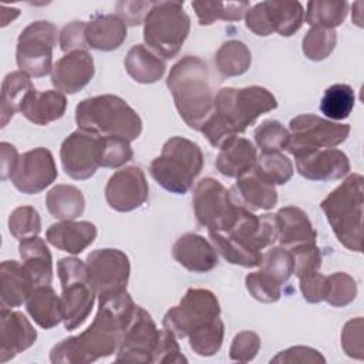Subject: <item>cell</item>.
<instances>
[{"mask_svg": "<svg viewBox=\"0 0 364 364\" xmlns=\"http://www.w3.org/2000/svg\"><path fill=\"white\" fill-rule=\"evenodd\" d=\"M136 304L127 293L100 296L98 311L91 326L78 336L64 338L50 351V361L87 364L108 357L119 347Z\"/></svg>", "mask_w": 364, "mask_h": 364, "instance_id": "1", "label": "cell"}, {"mask_svg": "<svg viewBox=\"0 0 364 364\" xmlns=\"http://www.w3.org/2000/svg\"><path fill=\"white\" fill-rule=\"evenodd\" d=\"M276 107V97L263 87L220 88L213 98L212 112L202 124L200 132L212 146L220 148L226 139L245 132L262 114Z\"/></svg>", "mask_w": 364, "mask_h": 364, "instance_id": "2", "label": "cell"}, {"mask_svg": "<svg viewBox=\"0 0 364 364\" xmlns=\"http://www.w3.org/2000/svg\"><path fill=\"white\" fill-rule=\"evenodd\" d=\"M166 85L181 118L192 129L200 131L213 108L206 63L199 57L185 55L171 68Z\"/></svg>", "mask_w": 364, "mask_h": 364, "instance_id": "3", "label": "cell"}, {"mask_svg": "<svg viewBox=\"0 0 364 364\" xmlns=\"http://www.w3.org/2000/svg\"><path fill=\"white\" fill-rule=\"evenodd\" d=\"M75 122L80 129L100 136H121L136 139L142 132L138 112L122 98L104 94L82 100L75 108Z\"/></svg>", "mask_w": 364, "mask_h": 364, "instance_id": "4", "label": "cell"}, {"mask_svg": "<svg viewBox=\"0 0 364 364\" xmlns=\"http://www.w3.org/2000/svg\"><path fill=\"white\" fill-rule=\"evenodd\" d=\"M363 176L353 173L320 203L336 237L348 250H363Z\"/></svg>", "mask_w": 364, "mask_h": 364, "instance_id": "5", "label": "cell"}, {"mask_svg": "<svg viewBox=\"0 0 364 364\" xmlns=\"http://www.w3.org/2000/svg\"><path fill=\"white\" fill-rule=\"evenodd\" d=\"M203 168V154L199 145L182 136L168 139L151 165L152 178L172 193H186Z\"/></svg>", "mask_w": 364, "mask_h": 364, "instance_id": "6", "label": "cell"}, {"mask_svg": "<svg viewBox=\"0 0 364 364\" xmlns=\"http://www.w3.org/2000/svg\"><path fill=\"white\" fill-rule=\"evenodd\" d=\"M191 18L179 1H155L144 18V40L159 58H173L185 43Z\"/></svg>", "mask_w": 364, "mask_h": 364, "instance_id": "7", "label": "cell"}, {"mask_svg": "<svg viewBox=\"0 0 364 364\" xmlns=\"http://www.w3.org/2000/svg\"><path fill=\"white\" fill-rule=\"evenodd\" d=\"M57 273L61 283L63 321L67 330L81 326L91 309L97 291L88 274L87 264L77 257H63L57 263Z\"/></svg>", "mask_w": 364, "mask_h": 364, "instance_id": "8", "label": "cell"}, {"mask_svg": "<svg viewBox=\"0 0 364 364\" xmlns=\"http://www.w3.org/2000/svg\"><path fill=\"white\" fill-rule=\"evenodd\" d=\"M192 203L198 222L215 232L229 230L242 209V205L232 199L230 192L213 178H203L196 183Z\"/></svg>", "mask_w": 364, "mask_h": 364, "instance_id": "9", "label": "cell"}, {"mask_svg": "<svg viewBox=\"0 0 364 364\" xmlns=\"http://www.w3.org/2000/svg\"><path fill=\"white\" fill-rule=\"evenodd\" d=\"M220 314L216 296L208 289H188L178 306L171 307L162 320L164 328L185 338L195 330L209 324Z\"/></svg>", "mask_w": 364, "mask_h": 364, "instance_id": "10", "label": "cell"}, {"mask_svg": "<svg viewBox=\"0 0 364 364\" xmlns=\"http://www.w3.org/2000/svg\"><path fill=\"white\" fill-rule=\"evenodd\" d=\"M57 28L50 21H34L18 36L16 61L20 71L30 77H44L53 71V48Z\"/></svg>", "mask_w": 364, "mask_h": 364, "instance_id": "11", "label": "cell"}, {"mask_svg": "<svg viewBox=\"0 0 364 364\" xmlns=\"http://www.w3.org/2000/svg\"><path fill=\"white\" fill-rule=\"evenodd\" d=\"M290 141L287 151L296 156L318 148H331L344 142L350 134V125L303 114L290 121Z\"/></svg>", "mask_w": 364, "mask_h": 364, "instance_id": "12", "label": "cell"}, {"mask_svg": "<svg viewBox=\"0 0 364 364\" xmlns=\"http://www.w3.org/2000/svg\"><path fill=\"white\" fill-rule=\"evenodd\" d=\"M304 11L299 1H262L250 7L246 14V27L257 36L279 33L293 36L303 24Z\"/></svg>", "mask_w": 364, "mask_h": 364, "instance_id": "13", "label": "cell"}, {"mask_svg": "<svg viewBox=\"0 0 364 364\" xmlns=\"http://www.w3.org/2000/svg\"><path fill=\"white\" fill-rule=\"evenodd\" d=\"M85 264L98 297L127 290L131 267L124 252L97 249L87 256Z\"/></svg>", "mask_w": 364, "mask_h": 364, "instance_id": "14", "label": "cell"}, {"mask_svg": "<svg viewBox=\"0 0 364 364\" xmlns=\"http://www.w3.org/2000/svg\"><path fill=\"white\" fill-rule=\"evenodd\" d=\"M61 165L65 173L77 181L91 178L101 166V136L78 129L61 144Z\"/></svg>", "mask_w": 364, "mask_h": 364, "instance_id": "15", "label": "cell"}, {"mask_svg": "<svg viewBox=\"0 0 364 364\" xmlns=\"http://www.w3.org/2000/svg\"><path fill=\"white\" fill-rule=\"evenodd\" d=\"M159 334L161 330H158L151 314L141 306H136L134 317L119 343L117 361L152 363Z\"/></svg>", "mask_w": 364, "mask_h": 364, "instance_id": "16", "label": "cell"}, {"mask_svg": "<svg viewBox=\"0 0 364 364\" xmlns=\"http://www.w3.org/2000/svg\"><path fill=\"white\" fill-rule=\"evenodd\" d=\"M57 166L53 154L46 148H34L18 156L10 176L16 189L23 193H38L57 178Z\"/></svg>", "mask_w": 364, "mask_h": 364, "instance_id": "17", "label": "cell"}, {"mask_svg": "<svg viewBox=\"0 0 364 364\" xmlns=\"http://www.w3.org/2000/svg\"><path fill=\"white\" fill-rule=\"evenodd\" d=\"M148 198V182L139 166L117 171L105 186V199L114 210L129 212L139 208Z\"/></svg>", "mask_w": 364, "mask_h": 364, "instance_id": "18", "label": "cell"}, {"mask_svg": "<svg viewBox=\"0 0 364 364\" xmlns=\"http://www.w3.org/2000/svg\"><path fill=\"white\" fill-rule=\"evenodd\" d=\"M297 172L310 181H336L350 171L348 156L336 148H318L294 156Z\"/></svg>", "mask_w": 364, "mask_h": 364, "instance_id": "19", "label": "cell"}, {"mask_svg": "<svg viewBox=\"0 0 364 364\" xmlns=\"http://www.w3.org/2000/svg\"><path fill=\"white\" fill-rule=\"evenodd\" d=\"M37 331L20 311L0 310V363H6L36 343Z\"/></svg>", "mask_w": 364, "mask_h": 364, "instance_id": "20", "label": "cell"}, {"mask_svg": "<svg viewBox=\"0 0 364 364\" xmlns=\"http://www.w3.org/2000/svg\"><path fill=\"white\" fill-rule=\"evenodd\" d=\"M94 60L88 51H73L53 67L51 82L60 92L75 94L94 77Z\"/></svg>", "mask_w": 364, "mask_h": 364, "instance_id": "21", "label": "cell"}, {"mask_svg": "<svg viewBox=\"0 0 364 364\" xmlns=\"http://www.w3.org/2000/svg\"><path fill=\"white\" fill-rule=\"evenodd\" d=\"M175 260L186 270L205 273L218 266V252L213 245L196 233L182 235L172 247Z\"/></svg>", "mask_w": 364, "mask_h": 364, "instance_id": "22", "label": "cell"}, {"mask_svg": "<svg viewBox=\"0 0 364 364\" xmlns=\"http://www.w3.org/2000/svg\"><path fill=\"white\" fill-rule=\"evenodd\" d=\"M97 237V228L88 220H61L51 225L46 232V239L54 247L78 255L87 249Z\"/></svg>", "mask_w": 364, "mask_h": 364, "instance_id": "23", "label": "cell"}, {"mask_svg": "<svg viewBox=\"0 0 364 364\" xmlns=\"http://www.w3.org/2000/svg\"><path fill=\"white\" fill-rule=\"evenodd\" d=\"M216 158V169L228 178H240L253 169L256 164V148L255 145L242 136H232L226 139Z\"/></svg>", "mask_w": 364, "mask_h": 364, "instance_id": "24", "label": "cell"}, {"mask_svg": "<svg viewBox=\"0 0 364 364\" xmlns=\"http://www.w3.org/2000/svg\"><path fill=\"white\" fill-rule=\"evenodd\" d=\"M67 108L65 95L57 90H31L20 105V112L36 125H47L60 119Z\"/></svg>", "mask_w": 364, "mask_h": 364, "instance_id": "25", "label": "cell"}, {"mask_svg": "<svg viewBox=\"0 0 364 364\" xmlns=\"http://www.w3.org/2000/svg\"><path fill=\"white\" fill-rule=\"evenodd\" d=\"M232 199L249 210L272 209L277 202V192L274 185L264 182L255 172L245 173L237 178L236 183L229 191Z\"/></svg>", "mask_w": 364, "mask_h": 364, "instance_id": "26", "label": "cell"}, {"mask_svg": "<svg viewBox=\"0 0 364 364\" xmlns=\"http://www.w3.org/2000/svg\"><path fill=\"white\" fill-rule=\"evenodd\" d=\"M279 225L277 240L283 247H293L303 243H316L314 230L306 212L297 206H284L276 213Z\"/></svg>", "mask_w": 364, "mask_h": 364, "instance_id": "27", "label": "cell"}, {"mask_svg": "<svg viewBox=\"0 0 364 364\" xmlns=\"http://www.w3.org/2000/svg\"><path fill=\"white\" fill-rule=\"evenodd\" d=\"M18 252L23 259V264L34 283V287L51 284L53 259L46 242L38 236L21 239Z\"/></svg>", "mask_w": 364, "mask_h": 364, "instance_id": "28", "label": "cell"}, {"mask_svg": "<svg viewBox=\"0 0 364 364\" xmlns=\"http://www.w3.org/2000/svg\"><path fill=\"white\" fill-rule=\"evenodd\" d=\"M1 307H18L27 301L34 283L24 264L16 260H4L0 266Z\"/></svg>", "mask_w": 364, "mask_h": 364, "instance_id": "29", "label": "cell"}, {"mask_svg": "<svg viewBox=\"0 0 364 364\" xmlns=\"http://www.w3.org/2000/svg\"><path fill=\"white\" fill-rule=\"evenodd\" d=\"M88 47L100 51L118 48L127 38V24L114 14L97 16L85 26Z\"/></svg>", "mask_w": 364, "mask_h": 364, "instance_id": "30", "label": "cell"}, {"mask_svg": "<svg viewBox=\"0 0 364 364\" xmlns=\"http://www.w3.org/2000/svg\"><path fill=\"white\" fill-rule=\"evenodd\" d=\"M26 309L41 328H53L63 321L61 297L50 284L34 287L26 301Z\"/></svg>", "mask_w": 364, "mask_h": 364, "instance_id": "31", "label": "cell"}, {"mask_svg": "<svg viewBox=\"0 0 364 364\" xmlns=\"http://www.w3.org/2000/svg\"><path fill=\"white\" fill-rule=\"evenodd\" d=\"M125 68L136 82L151 84L162 78L165 63L145 46L135 44L127 53Z\"/></svg>", "mask_w": 364, "mask_h": 364, "instance_id": "32", "label": "cell"}, {"mask_svg": "<svg viewBox=\"0 0 364 364\" xmlns=\"http://www.w3.org/2000/svg\"><path fill=\"white\" fill-rule=\"evenodd\" d=\"M48 212L60 220H74L82 215L85 200L82 192L73 185H57L47 192Z\"/></svg>", "mask_w": 364, "mask_h": 364, "instance_id": "33", "label": "cell"}, {"mask_svg": "<svg viewBox=\"0 0 364 364\" xmlns=\"http://www.w3.org/2000/svg\"><path fill=\"white\" fill-rule=\"evenodd\" d=\"M34 90V85L23 71L7 74L1 84V127H6L10 118L20 109L24 97Z\"/></svg>", "mask_w": 364, "mask_h": 364, "instance_id": "34", "label": "cell"}, {"mask_svg": "<svg viewBox=\"0 0 364 364\" xmlns=\"http://www.w3.org/2000/svg\"><path fill=\"white\" fill-rule=\"evenodd\" d=\"M252 63V54L247 46L237 40L226 41L215 55L218 71L225 77H235L246 73Z\"/></svg>", "mask_w": 364, "mask_h": 364, "instance_id": "35", "label": "cell"}, {"mask_svg": "<svg viewBox=\"0 0 364 364\" xmlns=\"http://www.w3.org/2000/svg\"><path fill=\"white\" fill-rule=\"evenodd\" d=\"M199 24L209 26L215 20L237 21L249 10L247 1H192Z\"/></svg>", "mask_w": 364, "mask_h": 364, "instance_id": "36", "label": "cell"}, {"mask_svg": "<svg viewBox=\"0 0 364 364\" xmlns=\"http://www.w3.org/2000/svg\"><path fill=\"white\" fill-rule=\"evenodd\" d=\"M355 94L354 90L347 84H333L326 91L320 101L321 112L336 121L348 118L354 108Z\"/></svg>", "mask_w": 364, "mask_h": 364, "instance_id": "37", "label": "cell"}, {"mask_svg": "<svg viewBox=\"0 0 364 364\" xmlns=\"http://www.w3.org/2000/svg\"><path fill=\"white\" fill-rule=\"evenodd\" d=\"M255 173L270 185H283L293 176V164L291 161L280 154L270 152L262 154L255 164Z\"/></svg>", "mask_w": 364, "mask_h": 364, "instance_id": "38", "label": "cell"}, {"mask_svg": "<svg viewBox=\"0 0 364 364\" xmlns=\"http://www.w3.org/2000/svg\"><path fill=\"white\" fill-rule=\"evenodd\" d=\"M348 4L346 1L317 0L307 3L306 21L313 27L333 28L340 26L347 16Z\"/></svg>", "mask_w": 364, "mask_h": 364, "instance_id": "39", "label": "cell"}, {"mask_svg": "<svg viewBox=\"0 0 364 364\" xmlns=\"http://www.w3.org/2000/svg\"><path fill=\"white\" fill-rule=\"evenodd\" d=\"M223 334H225V326L220 317H218L209 324L191 333L188 336L189 346L198 355L210 357L220 350Z\"/></svg>", "mask_w": 364, "mask_h": 364, "instance_id": "40", "label": "cell"}, {"mask_svg": "<svg viewBox=\"0 0 364 364\" xmlns=\"http://www.w3.org/2000/svg\"><path fill=\"white\" fill-rule=\"evenodd\" d=\"M337 33L333 28L311 27L303 38V53L313 61L327 58L336 47Z\"/></svg>", "mask_w": 364, "mask_h": 364, "instance_id": "41", "label": "cell"}, {"mask_svg": "<svg viewBox=\"0 0 364 364\" xmlns=\"http://www.w3.org/2000/svg\"><path fill=\"white\" fill-rule=\"evenodd\" d=\"M260 270L272 276L277 283H286L294 270L293 256L290 250L283 246L272 247L263 255L260 262Z\"/></svg>", "mask_w": 364, "mask_h": 364, "instance_id": "42", "label": "cell"}, {"mask_svg": "<svg viewBox=\"0 0 364 364\" xmlns=\"http://www.w3.org/2000/svg\"><path fill=\"white\" fill-rule=\"evenodd\" d=\"M255 141L263 154L280 152L287 148L290 132L279 121L267 119L256 128Z\"/></svg>", "mask_w": 364, "mask_h": 364, "instance_id": "43", "label": "cell"}, {"mask_svg": "<svg viewBox=\"0 0 364 364\" xmlns=\"http://www.w3.org/2000/svg\"><path fill=\"white\" fill-rule=\"evenodd\" d=\"M357 296L355 280L343 272H336L327 276L326 301L334 307H344L350 304Z\"/></svg>", "mask_w": 364, "mask_h": 364, "instance_id": "44", "label": "cell"}, {"mask_svg": "<svg viewBox=\"0 0 364 364\" xmlns=\"http://www.w3.org/2000/svg\"><path fill=\"white\" fill-rule=\"evenodd\" d=\"M9 230L18 240L38 236L41 230V220L38 212L33 206L16 208L9 218Z\"/></svg>", "mask_w": 364, "mask_h": 364, "instance_id": "45", "label": "cell"}, {"mask_svg": "<svg viewBox=\"0 0 364 364\" xmlns=\"http://www.w3.org/2000/svg\"><path fill=\"white\" fill-rule=\"evenodd\" d=\"M129 141L121 136H101V166L119 168L132 159Z\"/></svg>", "mask_w": 364, "mask_h": 364, "instance_id": "46", "label": "cell"}, {"mask_svg": "<svg viewBox=\"0 0 364 364\" xmlns=\"http://www.w3.org/2000/svg\"><path fill=\"white\" fill-rule=\"evenodd\" d=\"M250 296L263 303H274L280 299V283L272 276L259 270L249 273L245 279Z\"/></svg>", "mask_w": 364, "mask_h": 364, "instance_id": "47", "label": "cell"}, {"mask_svg": "<svg viewBox=\"0 0 364 364\" xmlns=\"http://www.w3.org/2000/svg\"><path fill=\"white\" fill-rule=\"evenodd\" d=\"M293 256L294 270L296 276H301L309 272L320 270L321 266V253L320 249L316 246V243H303L297 245L289 249Z\"/></svg>", "mask_w": 364, "mask_h": 364, "instance_id": "48", "label": "cell"}, {"mask_svg": "<svg viewBox=\"0 0 364 364\" xmlns=\"http://www.w3.org/2000/svg\"><path fill=\"white\" fill-rule=\"evenodd\" d=\"M363 317H355L347 321L341 331V346L348 357L364 358V337H363Z\"/></svg>", "mask_w": 364, "mask_h": 364, "instance_id": "49", "label": "cell"}, {"mask_svg": "<svg viewBox=\"0 0 364 364\" xmlns=\"http://www.w3.org/2000/svg\"><path fill=\"white\" fill-rule=\"evenodd\" d=\"M260 348V338L256 333L253 331H240L239 334L235 336L230 350H229V357L233 361H240V363H247L252 361Z\"/></svg>", "mask_w": 364, "mask_h": 364, "instance_id": "50", "label": "cell"}, {"mask_svg": "<svg viewBox=\"0 0 364 364\" xmlns=\"http://www.w3.org/2000/svg\"><path fill=\"white\" fill-rule=\"evenodd\" d=\"M186 361H188L186 357L181 353L175 334L166 328L161 330L152 363H186Z\"/></svg>", "mask_w": 364, "mask_h": 364, "instance_id": "51", "label": "cell"}, {"mask_svg": "<svg viewBox=\"0 0 364 364\" xmlns=\"http://www.w3.org/2000/svg\"><path fill=\"white\" fill-rule=\"evenodd\" d=\"M299 280L301 294L309 303H320L326 299L327 276L321 274L320 270L304 273L299 276Z\"/></svg>", "mask_w": 364, "mask_h": 364, "instance_id": "52", "label": "cell"}, {"mask_svg": "<svg viewBox=\"0 0 364 364\" xmlns=\"http://www.w3.org/2000/svg\"><path fill=\"white\" fill-rule=\"evenodd\" d=\"M85 26L87 23L84 21H73L61 30L60 47L64 53L87 51L88 43L85 38Z\"/></svg>", "mask_w": 364, "mask_h": 364, "instance_id": "53", "label": "cell"}, {"mask_svg": "<svg viewBox=\"0 0 364 364\" xmlns=\"http://www.w3.org/2000/svg\"><path fill=\"white\" fill-rule=\"evenodd\" d=\"M270 363L273 364H306V363H326V358L314 348L311 347H306V346H296V347H290L287 350L280 351L276 357H273L270 360Z\"/></svg>", "mask_w": 364, "mask_h": 364, "instance_id": "54", "label": "cell"}, {"mask_svg": "<svg viewBox=\"0 0 364 364\" xmlns=\"http://www.w3.org/2000/svg\"><path fill=\"white\" fill-rule=\"evenodd\" d=\"M151 6L152 3L149 1H118V17L128 26H138L144 17V13H148Z\"/></svg>", "mask_w": 364, "mask_h": 364, "instance_id": "55", "label": "cell"}, {"mask_svg": "<svg viewBox=\"0 0 364 364\" xmlns=\"http://www.w3.org/2000/svg\"><path fill=\"white\" fill-rule=\"evenodd\" d=\"M18 154L17 149L9 144V142H1L0 144V173H1V181H6L7 178L11 176L16 164L18 161Z\"/></svg>", "mask_w": 364, "mask_h": 364, "instance_id": "56", "label": "cell"}, {"mask_svg": "<svg viewBox=\"0 0 364 364\" xmlns=\"http://www.w3.org/2000/svg\"><path fill=\"white\" fill-rule=\"evenodd\" d=\"M18 14H20V10H18V9H9V7H6V6L3 4V6H1V17H0L1 27L7 26L10 21H13Z\"/></svg>", "mask_w": 364, "mask_h": 364, "instance_id": "57", "label": "cell"}, {"mask_svg": "<svg viewBox=\"0 0 364 364\" xmlns=\"http://www.w3.org/2000/svg\"><path fill=\"white\" fill-rule=\"evenodd\" d=\"M361 9H363V3L361 1H358V3H355L354 6H353V21L358 26V27H363V11H361Z\"/></svg>", "mask_w": 364, "mask_h": 364, "instance_id": "58", "label": "cell"}]
</instances>
